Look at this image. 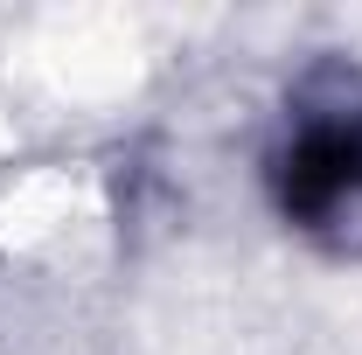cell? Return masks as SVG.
<instances>
[{"label":"cell","mask_w":362,"mask_h":355,"mask_svg":"<svg viewBox=\"0 0 362 355\" xmlns=\"http://www.w3.org/2000/svg\"><path fill=\"white\" fill-rule=\"evenodd\" d=\"M272 195L293 223H327L362 195V84L320 70L272 153Z\"/></svg>","instance_id":"obj_1"}]
</instances>
